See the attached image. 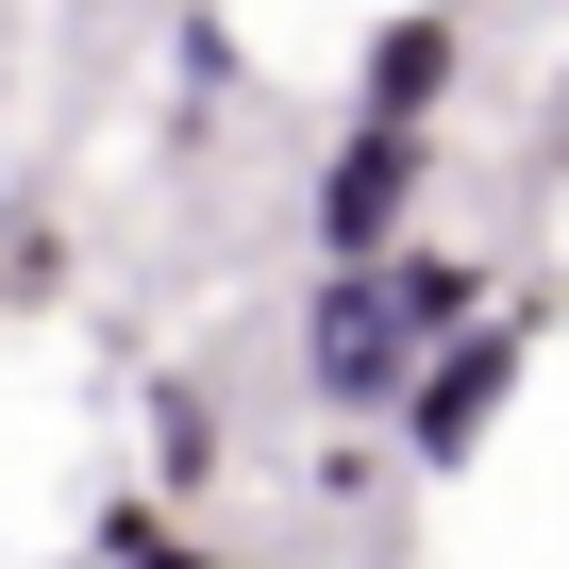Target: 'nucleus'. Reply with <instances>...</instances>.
<instances>
[{
    "instance_id": "1",
    "label": "nucleus",
    "mask_w": 569,
    "mask_h": 569,
    "mask_svg": "<svg viewBox=\"0 0 569 569\" xmlns=\"http://www.w3.org/2000/svg\"><path fill=\"white\" fill-rule=\"evenodd\" d=\"M419 201H436V134L352 118L302 184V234H319V268H386V251H419Z\"/></svg>"
},
{
    "instance_id": "2",
    "label": "nucleus",
    "mask_w": 569,
    "mask_h": 569,
    "mask_svg": "<svg viewBox=\"0 0 569 569\" xmlns=\"http://www.w3.org/2000/svg\"><path fill=\"white\" fill-rule=\"evenodd\" d=\"M519 369H536V302H486V319H469L452 352H419V386L386 402V419H402V452H419V469H469V452L502 436Z\"/></svg>"
},
{
    "instance_id": "3",
    "label": "nucleus",
    "mask_w": 569,
    "mask_h": 569,
    "mask_svg": "<svg viewBox=\"0 0 569 569\" xmlns=\"http://www.w3.org/2000/svg\"><path fill=\"white\" fill-rule=\"evenodd\" d=\"M302 386H319L336 419H386V402L419 386V336H402V302H386V268H319V302H302Z\"/></svg>"
},
{
    "instance_id": "4",
    "label": "nucleus",
    "mask_w": 569,
    "mask_h": 569,
    "mask_svg": "<svg viewBox=\"0 0 569 569\" xmlns=\"http://www.w3.org/2000/svg\"><path fill=\"white\" fill-rule=\"evenodd\" d=\"M452 84H469V34L436 18V0H419V18H369V34H352V118L436 134V118H452Z\"/></svg>"
},
{
    "instance_id": "5",
    "label": "nucleus",
    "mask_w": 569,
    "mask_h": 569,
    "mask_svg": "<svg viewBox=\"0 0 569 569\" xmlns=\"http://www.w3.org/2000/svg\"><path fill=\"white\" fill-rule=\"evenodd\" d=\"M218 469V419H201V386H151V486H201Z\"/></svg>"
},
{
    "instance_id": "6",
    "label": "nucleus",
    "mask_w": 569,
    "mask_h": 569,
    "mask_svg": "<svg viewBox=\"0 0 569 569\" xmlns=\"http://www.w3.org/2000/svg\"><path fill=\"white\" fill-rule=\"evenodd\" d=\"M134 569H234V552H201V536H151V552H134Z\"/></svg>"
}]
</instances>
